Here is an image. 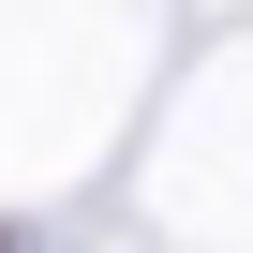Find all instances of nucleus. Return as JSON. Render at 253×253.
Listing matches in <instances>:
<instances>
[{"label":"nucleus","mask_w":253,"mask_h":253,"mask_svg":"<svg viewBox=\"0 0 253 253\" xmlns=\"http://www.w3.org/2000/svg\"><path fill=\"white\" fill-rule=\"evenodd\" d=\"M0 253H15V238H0Z\"/></svg>","instance_id":"obj_1"}]
</instances>
